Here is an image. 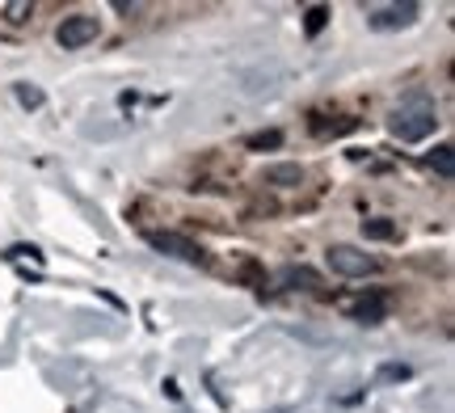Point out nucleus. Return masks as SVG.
Returning a JSON list of instances; mask_svg holds the SVG:
<instances>
[{"label": "nucleus", "instance_id": "12", "mask_svg": "<svg viewBox=\"0 0 455 413\" xmlns=\"http://www.w3.org/2000/svg\"><path fill=\"white\" fill-rule=\"evenodd\" d=\"M244 148L249 152H266V148H283V131H258L244 139Z\"/></svg>", "mask_w": 455, "mask_h": 413}, {"label": "nucleus", "instance_id": "8", "mask_svg": "<svg viewBox=\"0 0 455 413\" xmlns=\"http://www.w3.org/2000/svg\"><path fill=\"white\" fill-rule=\"evenodd\" d=\"M426 165L435 169L439 178H451V173H455V148H451V144H439V148L426 156Z\"/></svg>", "mask_w": 455, "mask_h": 413}, {"label": "nucleus", "instance_id": "14", "mask_svg": "<svg viewBox=\"0 0 455 413\" xmlns=\"http://www.w3.org/2000/svg\"><path fill=\"white\" fill-rule=\"evenodd\" d=\"M413 371H409L405 363H384L379 367V384H396V380H409Z\"/></svg>", "mask_w": 455, "mask_h": 413}, {"label": "nucleus", "instance_id": "2", "mask_svg": "<svg viewBox=\"0 0 455 413\" xmlns=\"http://www.w3.org/2000/svg\"><path fill=\"white\" fill-rule=\"evenodd\" d=\"M144 241L156 253H164V258H178V262H190V266H203L207 262V253H203V245H195L190 236H181V232H164V228H148Z\"/></svg>", "mask_w": 455, "mask_h": 413}, {"label": "nucleus", "instance_id": "13", "mask_svg": "<svg viewBox=\"0 0 455 413\" xmlns=\"http://www.w3.org/2000/svg\"><path fill=\"white\" fill-rule=\"evenodd\" d=\"M13 93H17V101H21V106H26V110H38V106H43V101H47V98H43V89H34V84H26V81L17 84Z\"/></svg>", "mask_w": 455, "mask_h": 413}, {"label": "nucleus", "instance_id": "16", "mask_svg": "<svg viewBox=\"0 0 455 413\" xmlns=\"http://www.w3.org/2000/svg\"><path fill=\"white\" fill-rule=\"evenodd\" d=\"M4 258H9V262H13V258H34V262H43V253H38L34 245H13L9 253H4Z\"/></svg>", "mask_w": 455, "mask_h": 413}, {"label": "nucleus", "instance_id": "9", "mask_svg": "<svg viewBox=\"0 0 455 413\" xmlns=\"http://www.w3.org/2000/svg\"><path fill=\"white\" fill-rule=\"evenodd\" d=\"M266 182L270 186H299L304 182V169L299 165H270L266 169Z\"/></svg>", "mask_w": 455, "mask_h": 413}, {"label": "nucleus", "instance_id": "3", "mask_svg": "<svg viewBox=\"0 0 455 413\" xmlns=\"http://www.w3.org/2000/svg\"><path fill=\"white\" fill-rule=\"evenodd\" d=\"M325 262L333 274H346V279H367V274L379 270V262H375L371 253H363V249H355V245H333L325 253Z\"/></svg>", "mask_w": 455, "mask_h": 413}, {"label": "nucleus", "instance_id": "10", "mask_svg": "<svg viewBox=\"0 0 455 413\" xmlns=\"http://www.w3.org/2000/svg\"><path fill=\"white\" fill-rule=\"evenodd\" d=\"M363 236H367V241H396L401 228H396L392 219H363Z\"/></svg>", "mask_w": 455, "mask_h": 413}, {"label": "nucleus", "instance_id": "5", "mask_svg": "<svg viewBox=\"0 0 455 413\" xmlns=\"http://www.w3.org/2000/svg\"><path fill=\"white\" fill-rule=\"evenodd\" d=\"M418 4H379V9H367V26L371 30H401V26H413L418 21Z\"/></svg>", "mask_w": 455, "mask_h": 413}, {"label": "nucleus", "instance_id": "7", "mask_svg": "<svg viewBox=\"0 0 455 413\" xmlns=\"http://www.w3.org/2000/svg\"><path fill=\"white\" fill-rule=\"evenodd\" d=\"M278 282L283 287H321V274L308 266H287V270H278Z\"/></svg>", "mask_w": 455, "mask_h": 413}, {"label": "nucleus", "instance_id": "11", "mask_svg": "<svg viewBox=\"0 0 455 413\" xmlns=\"http://www.w3.org/2000/svg\"><path fill=\"white\" fill-rule=\"evenodd\" d=\"M325 21H329V4H308V9H304V30H308V38H316V34L325 30Z\"/></svg>", "mask_w": 455, "mask_h": 413}, {"label": "nucleus", "instance_id": "4", "mask_svg": "<svg viewBox=\"0 0 455 413\" xmlns=\"http://www.w3.org/2000/svg\"><path fill=\"white\" fill-rule=\"evenodd\" d=\"M98 38V17H89V13H72L60 21V30H55V43L64 51H81L89 47Z\"/></svg>", "mask_w": 455, "mask_h": 413}, {"label": "nucleus", "instance_id": "15", "mask_svg": "<svg viewBox=\"0 0 455 413\" xmlns=\"http://www.w3.org/2000/svg\"><path fill=\"white\" fill-rule=\"evenodd\" d=\"M30 13H34V4H21V0H17V4H4V21H9V26H21Z\"/></svg>", "mask_w": 455, "mask_h": 413}, {"label": "nucleus", "instance_id": "6", "mask_svg": "<svg viewBox=\"0 0 455 413\" xmlns=\"http://www.w3.org/2000/svg\"><path fill=\"white\" fill-rule=\"evenodd\" d=\"M346 316L358 321V325H379V321L388 316V296H384V291H367V296H358L355 304H346Z\"/></svg>", "mask_w": 455, "mask_h": 413}, {"label": "nucleus", "instance_id": "1", "mask_svg": "<svg viewBox=\"0 0 455 413\" xmlns=\"http://www.w3.org/2000/svg\"><path fill=\"white\" fill-rule=\"evenodd\" d=\"M435 123H439V106L435 98L426 93V89H409L405 98L396 101V110L388 118V131L401 139V144H418L426 135L435 131Z\"/></svg>", "mask_w": 455, "mask_h": 413}]
</instances>
